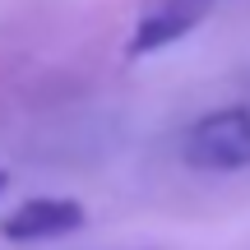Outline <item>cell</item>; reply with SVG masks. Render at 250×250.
Returning a JSON list of instances; mask_svg holds the SVG:
<instances>
[{"label":"cell","mask_w":250,"mask_h":250,"mask_svg":"<svg viewBox=\"0 0 250 250\" xmlns=\"http://www.w3.org/2000/svg\"><path fill=\"white\" fill-rule=\"evenodd\" d=\"M181 158L195 171H246L250 167V107H218L199 116L181 139Z\"/></svg>","instance_id":"1"},{"label":"cell","mask_w":250,"mask_h":250,"mask_svg":"<svg viewBox=\"0 0 250 250\" xmlns=\"http://www.w3.org/2000/svg\"><path fill=\"white\" fill-rule=\"evenodd\" d=\"M88 223V208L70 195H37V199H23L19 208H9L0 218V236L5 241H56V236H70Z\"/></svg>","instance_id":"2"},{"label":"cell","mask_w":250,"mask_h":250,"mask_svg":"<svg viewBox=\"0 0 250 250\" xmlns=\"http://www.w3.org/2000/svg\"><path fill=\"white\" fill-rule=\"evenodd\" d=\"M213 0H153L148 9L139 14L134 23V37H130V56H148V51H162L167 42L186 37L199 19L208 14Z\"/></svg>","instance_id":"3"},{"label":"cell","mask_w":250,"mask_h":250,"mask_svg":"<svg viewBox=\"0 0 250 250\" xmlns=\"http://www.w3.org/2000/svg\"><path fill=\"white\" fill-rule=\"evenodd\" d=\"M5 186H9V171H0V190H5Z\"/></svg>","instance_id":"4"}]
</instances>
